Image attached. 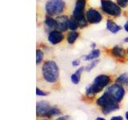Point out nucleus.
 Listing matches in <instances>:
<instances>
[{
    "instance_id": "1",
    "label": "nucleus",
    "mask_w": 128,
    "mask_h": 120,
    "mask_svg": "<svg viewBox=\"0 0 128 120\" xmlns=\"http://www.w3.org/2000/svg\"><path fill=\"white\" fill-rule=\"evenodd\" d=\"M110 83V77L107 74H99L96 76L91 84L86 88L85 94L89 98L94 97L95 94L100 93L104 88Z\"/></svg>"
},
{
    "instance_id": "2",
    "label": "nucleus",
    "mask_w": 128,
    "mask_h": 120,
    "mask_svg": "<svg viewBox=\"0 0 128 120\" xmlns=\"http://www.w3.org/2000/svg\"><path fill=\"white\" fill-rule=\"evenodd\" d=\"M42 75L48 83H55L59 78V68L54 60H46L42 66Z\"/></svg>"
},
{
    "instance_id": "3",
    "label": "nucleus",
    "mask_w": 128,
    "mask_h": 120,
    "mask_svg": "<svg viewBox=\"0 0 128 120\" xmlns=\"http://www.w3.org/2000/svg\"><path fill=\"white\" fill-rule=\"evenodd\" d=\"M86 0H76L73 13H72V16L78 21L79 28L81 29L86 27L89 24L86 18Z\"/></svg>"
},
{
    "instance_id": "4",
    "label": "nucleus",
    "mask_w": 128,
    "mask_h": 120,
    "mask_svg": "<svg viewBox=\"0 0 128 120\" xmlns=\"http://www.w3.org/2000/svg\"><path fill=\"white\" fill-rule=\"evenodd\" d=\"M66 9V2L63 0H48L46 2L45 10L47 15H61Z\"/></svg>"
},
{
    "instance_id": "5",
    "label": "nucleus",
    "mask_w": 128,
    "mask_h": 120,
    "mask_svg": "<svg viewBox=\"0 0 128 120\" xmlns=\"http://www.w3.org/2000/svg\"><path fill=\"white\" fill-rule=\"evenodd\" d=\"M101 10L103 13L112 17H118L122 14V8L117 2H114L111 0H100Z\"/></svg>"
},
{
    "instance_id": "6",
    "label": "nucleus",
    "mask_w": 128,
    "mask_h": 120,
    "mask_svg": "<svg viewBox=\"0 0 128 120\" xmlns=\"http://www.w3.org/2000/svg\"><path fill=\"white\" fill-rule=\"evenodd\" d=\"M106 92L109 94V95L110 96V98L112 99L118 103L123 99L126 94L124 86L117 83H114L108 86Z\"/></svg>"
},
{
    "instance_id": "7",
    "label": "nucleus",
    "mask_w": 128,
    "mask_h": 120,
    "mask_svg": "<svg viewBox=\"0 0 128 120\" xmlns=\"http://www.w3.org/2000/svg\"><path fill=\"white\" fill-rule=\"evenodd\" d=\"M86 18L90 24H98L102 20V16L98 10L89 8L86 11Z\"/></svg>"
},
{
    "instance_id": "8",
    "label": "nucleus",
    "mask_w": 128,
    "mask_h": 120,
    "mask_svg": "<svg viewBox=\"0 0 128 120\" xmlns=\"http://www.w3.org/2000/svg\"><path fill=\"white\" fill-rule=\"evenodd\" d=\"M51 107L52 106L50 105V103L46 101L37 102V104H36V115L40 118L47 117V114Z\"/></svg>"
},
{
    "instance_id": "9",
    "label": "nucleus",
    "mask_w": 128,
    "mask_h": 120,
    "mask_svg": "<svg viewBox=\"0 0 128 120\" xmlns=\"http://www.w3.org/2000/svg\"><path fill=\"white\" fill-rule=\"evenodd\" d=\"M64 38H65V35L63 34L62 31L58 30H54L50 31L49 34H48V42H49L51 45H56L60 42H62Z\"/></svg>"
},
{
    "instance_id": "10",
    "label": "nucleus",
    "mask_w": 128,
    "mask_h": 120,
    "mask_svg": "<svg viewBox=\"0 0 128 120\" xmlns=\"http://www.w3.org/2000/svg\"><path fill=\"white\" fill-rule=\"evenodd\" d=\"M119 103L115 102L114 100H113L112 98H110V100H108V101L105 103L103 104V105L101 106V109H102V112L103 114H109L110 113L114 111H116L119 109Z\"/></svg>"
},
{
    "instance_id": "11",
    "label": "nucleus",
    "mask_w": 128,
    "mask_h": 120,
    "mask_svg": "<svg viewBox=\"0 0 128 120\" xmlns=\"http://www.w3.org/2000/svg\"><path fill=\"white\" fill-rule=\"evenodd\" d=\"M56 21H57V30L62 32H66L69 28H68V22H69V18L66 15L61 14L56 17Z\"/></svg>"
},
{
    "instance_id": "12",
    "label": "nucleus",
    "mask_w": 128,
    "mask_h": 120,
    "mask_svg": "<svg viewBox=\"0 0 128 120\" xmlns=\"http://www.w3.org/2000/svg\"><path fill=\"white\" fill-rule=\"evenodd\" d=\"M110 52V54L115 58L124 59L126 58L127 51L124 49V48L119 46H114V47H112Z\"/></svg>"
},
{
    "instance_id": "13",
    "label": "nucleus",
    "mask_w": 128,
    "mask_h": 120,
    "mask_svg": "<svg viewBox=\"0 0 128 120\" xmlns=\"http://www.w3.org/2000/svg\"><path fill=\"white\" fill-rule=\"evenodd\" d=\"M106 29L111 32L112 34H117L118 31L122 30V26L118 25L110 19H108L106 21Z\"/></svg>"
},
{
    "instance_id": "14",
    "label": "nucleus",
    "mask_w": 128,
    "mask_h": 120,
    "mask_svg": "<svg viewBox=\"0 0 128 120\" xmlns=\"http://www.w3.org/2000/svg\"><path fill=\"white\" fill-rule=\"evenodd\" d=\"M45 25L47 29H49L50 31L54 30H57V21L52 16L46 15L45 19Z\"/></svg>"
},
{
    "instance_id": "15",
    "label": "nucleus",
    "mask_w": 128,
    "mask_h": 120,
    "mask_svg": "<svg viewBox=\"0 0 128 120\" xmlns=\"http://www.w3.org/2000/svg\"><path fill=\"white\" fill-rule=\"evenodd\" d=\"M100 56V50L98 49H93L90 53L84 56V60L85 61H93L94 59H98V58Z\"/></svg>"
},
{
    "instance_id": "16",
    "label": "nucleus",
    "mask_w": 128,
    "mask_h": 120,
    "mask_svg": "<svg viewBox=\"0 0 128 120\" xmlns=\"http://www.w3.org/2000/svg\"><path fill=\"white\" fill-rule=\"evenodd\" d=\"M114 83L119 84L122 86H128V74L123 73L118 75L114 80Z\"/></svg>"
},
{
    "instance_id": "17",
    "label": "nucleus",
    "mask_w": 128,
    "mask_h": 120,
    "mask_svg": "<svg viewBox=\"0 0 128 120\" xmlns=\"http://www.w3.org/2000/svg\"><path fill=\"white\" fill-rule=\"evenodd\" d=\"M79 36V33L77 30H70L66 35V41L67 42L72 45L75 42Z\"/></svg>"
},
{
    "instance_id": "18",
    "label": "nucleus",
    "mask_w": 128,
    "mask_h": 120,
    "mask_svg": "<svg viewBox=\"0 0 128 120\" xmlns=\"http://www.w3.org/2000/svg\"><path fill=\"white\" fill-rule=\"evenodd\" d=\"M68 28L70 30H77V29L79 28V25L78 21L76 20L73 16H71L69 19V22H68Z\"/></svg>"
},
{
    "instance_id": "19",
    "label": "nucleus",
    "mask_w": 128,
    "mask_h": 120,
    "mask_svg": "<svg viewBox=\"0 0 128 120\" xmlns=\"http://www.w3.org/2000/svg\"><path fill=\"white\" fill-rule=\"evenodd\" d=\"M62 114V111L60 110V109L57 107H54L52 106L50 108V110L49 111V113L47 114V118H51V117H54L55 115H59Z\"/></svg>"
},
{
    "instance_id": "20",
    "label": "nucleus",
    "mask_w": 128,
    "mask_h": 120,
    "mask_svg": "<svg viewBox=\"0 0 128 120\" xmlns=\"http://www.w3.org/2000/svg\"><path fill=\"white\" fill-rule=\"evenodd\" d=\"M44 58V53L41 49L36 50V64L38 65L42 62V59Z\"/></svg>"
},
{
    "instance_id": "21",
    "label": "nucleus",
    "mask_w": 128,
    "mask_h": 120,
    "mask_svg": "<svg viewBox=\"0 0 128 120\" xmlns=\"http://www.w3.org/2000/svg\"><path fill=\"white\" fill-rule=\"evenodd\" d=\"M98 62H99V60L98 59H94V60H93V61H91L90 62V64H88V65L85 67L86 71H87V72L91 71L96 66L98 65Z\"/></svg>"
},
{
    "instance_id": "22",
    "label": "nucleus",
    "mask_w": 128,
    "mask_h": 120,
    "mask_svg": "<svg viewBox=\"0 0 128 120\" xmlns=\"http://www.w3.org/2000/svg\"><path fill=\"white\" fill-rule=\"evenodd\" d=\"M70 80H71V82H73L74 84H78L79 82H80V80H81V77L78 75H77L75 73H73L71 75H70Z\"/></svg>"
},
{
    "instance_id": "23",
    "label": "nucleus",
    "mask_w": 128,
    "mask_h": 120,
    "mask_svg": "<svg viewBox=\"0 0 128 120\" xmlns=\"http://www.w3.org/2000/svg\"><path fill=\"white\" fill-rule=\"evenodd\" d=\"M116 2L121 8H126L128 6V0H116Z\"/></svg>"
},
{
    "instance_id": "24",
    "label": "nucleus",
    "mask_w": 128,
    "mask_h": 120,
    "mask_svg": "<svg viewBox=\"0 0 128 120\" xmlns=\"http://www.w3.org/2000/svg\"><path fill=\"white\" fill-rule=\"evenodd\" d=\"M36 95L37 96H47L49 95V93L46 91H43L42 90L39 89L38 87L36 88Z\"/></svg>"
},
{
    "instance_id": "25",
    "label": "nucleus",
    "mask_w": 128,
    "mask_h": 120,
    "mask_svg": "<svg viewBox=\"0 0 128 120\" xmlns=\"http://www.w3.org/2000/svg\"><path fill=\"white\" fill-rule=\"evenodd\" d=\"M71 64H72V66H74V67H76V66H78L79 65H80V59H74V60H73L72 61V62H71Z\"/></svg>"
},
{
    "instance_id": "26",
    "label": "nucleus",
    "mask_w": 128,
    "mask_h": 120,
    "mask_svg": "<svg viewBox=\"0 0 128 120\" xmlns=\"http://www.w3.org/2000/svg\"><path fill=\"white\" fill-rule=\"evenodd\" d=\"M55 120H70V118L69 115H64V116H61V117L57 118Z\"/></svg>"
},
{
    "instance_id": "27",
    "label": "nucleus",
    "mask_w": 128,
    "mask_h": 120,
    "mask_svg": "<svg viewBox=\"0 0 128 120\" xmlns=\"http://www.w3.org/2000/svg\"><path fill=\"white\" fill-rule=\"evenodd\" d=\"M110 120H123V118L122 116H113V117H111Z\"/></svg>"
},
{
    "instance_id": "28",
    "label": "nucleus",
    "mask_w": 128,
    "mask_h": 120,
    "mask_svg": "<svg viewBox=\"0 0 128 120\" xmlns=\"http://www.w3.org/2000/svg\"><path fill=\"white\" fill-rule=\"evenodd\" d=\"M123 28H124V30H126V32H127V33H128V20L126 21V22L125 24H124Z\"/></svg>"
},
{
    "instance_id": "29",
    "label": "nucleus",
    "mask_w": 128,
    "mask_h": 120,
    "mask_svg": "<svg viewBox=\"0 0 128 120\" xmlns=\"http://www.w3.org/2000/svg\"><path fill=\"white\" fill-rule=\"evenodd\" d=\"M90 47H91V49L93 50V49H95L96 48V43L95 42H92L91 43V45H90Z\"/></svg>"
},
{
    "instance_id": "30",
    "label": "nucleus",
    "mask_w": 128,
    "mask_h": 120,
    "mask_svg": "<svg viewBox=\"0 0 128 120\" xmlns=\"http://www.w3.org/2000/svg\"><path fill=\"white\" fill-rule=\"evenodd\" d=\"M94 120H106V118H104L102 117H98V118H96Z\"/></svg>"
},
{
    "instance_id": "31",
    "label": "nucleus",
    "mask_w": 128,
    "mask_h": 120,
    "mask_svg": "<svg viewBox=\"0 0 128 120\" xmlns=\"http://www.w3.org/2000/svg\"><path fill=\"white\" fill-rule=\"evenodd\" d=\"M125 118L126 120H128V111H126V113H125Z\"/></svg>"
},
{
    "instance_id": "32",
    "label": "nucleus",
    "mask_w": 128,
    "mask_h": 120,
    "mask_svg": "<svg viewBox=\"0 0 128 120\" xmlns=\"http://www.w3.org/2000/svg\"><path fill=\"white\" fill-rule=\"evenodd\" d=\"M124 42H128V37L126 38H124Z\"/></svg>"
},
{
    "instance_id": "33",
    "label": "nucleus",
    "mask_w": 128,
    "mask_h": 120,
    "mask_svg": "<svg viewBox=\"0 0 128 120\" xmlns=\"http://www.w3.org/2000/svg\"><path fill=\"white\" fill-rule=\"evenodd\" d=\"M126 51H127V54H128V48H127V49H126Z\"/></svg>"
},
{
    "instance_id": "34",
    "label": "nucleus",
    "mask_w": 128,
    "mask_h": 120,
    "mask_svg": "<svg viewBox=\"0 0 128 120\" xmlns=\"http://www.w3.org/2000/svg\"><path fill=\"white\" fill-rule=\"evenodd\" d=\"M45 120H47V119H45Z\"/></svg>"
}]
</instances>
